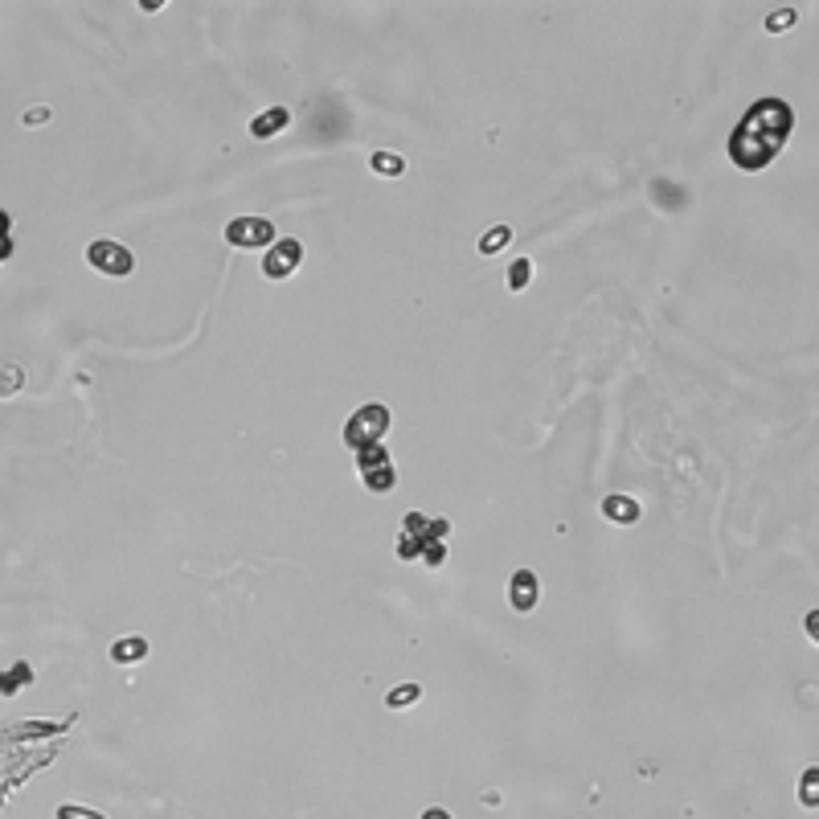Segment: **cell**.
Masks as SVG:
<instances>
[{"label": "cell", "mask_w": 819, "mask_h": 819, "mask_svg": "<svg viewBox=\"0 0 819 819\" xmlns=\"http://www.w3.org/2000/svg\"><path fill=\"white\" fill-rule=\"evenodd\" d=\"M791 107L779 99H762L754 111H746V119L738 123V132L729 136V160L746 172L766 168L774 156H779L791 140Z\"/></svg>", "instance_id": "cell-1"}, {"label": "cell", "mask_w": 819, "mask_h": 819, "mask_svg": "<svg viewBox=\"0 0 819 819\" xmlns=\"http://www.w3.org/2000/svg\"><path fill=\"white\" fill-rule=\"evenodd\" d=\"M447 529H451V525L443 521V516H430V521H426L422 512H406L402 537H398V557H402V562H418L422 549L435 545V541H443Z\"/></svg>", "instance_id": "cell-2"}, {"label": "cell", "mask_w": 819, "mask_h": 819, "mask_svg": "<svg viewBox=\"0 0 819 819\" xmlns=\"http://www.w3.org/2000/svg\"><path fill=\"white\" fill-rule=\"evenodd\" d=\"M357 471H361V484L373 492V496H385L398 488V467L390 459V451H385L381 443L357 451Z\"/></svg>", "instance_id": "cell-3"}, {"label": "cell", "mask_w": 819, "mask_h": 819, "mask_svg": "<svg viewBox=\"0 0 819 819\" xmlns=\"http://www.w3.org/2000/svg\"><path fill=\"white\" fill-rule=\"evenodd\" d=\"M390 410L385 406H361L349 422H344V443H349L353 451H365V447H373V443H381L385 439V430H390Z\"/></svg>", "instance_id": "cell-4"}, {"label": "cell", "mask_w": 819, "mask_h": 819, "mask_svg": "<svg viewBox=\"0 0 819 819\" xmlns=\"http://www.w3.org/2000/svg\"><path fill=\"white\" fill-rule=\"evenodd\" d=\"M86 267L99 271V275H111V279H123V275L136 271V254L111 238H99V242L86 246Z\"/></svg>", "instance_id": "cell-5"}, {"label": "cell", "mask_w": 819, "mask_h": 819, "mask_svg": "<svg viewBox=\"0 0 819 819\" xmlns=\"http://www.w3.org/2000/svg\"><path fill=\"white\" fill-rule=\"evenodd\" d=\"M299 263H304V246H299L295 238H275V242L267 246V258H263V275L279 283V279L295 275Z\"/></svg>", "instance_id": "cell-6"}, {"label": "cell", "mask_w": 819, "mask_h": 819, "mask_svg": "<svg viewBox=\"0 0 819 819\" xmlns=\"http://www.w3.org/2000/svg\"><path fill=\"white\" fill-rule=\"evenodd\" d=\"M226 242L238 250H263L275 242V226L267 218H234L226 226Z\"/></svg>", "instance_id": "cell-7"}, {"label": "cell", "mask_w": 819, "mask_h": 819, "mask_svg": "<svg viewBox=\"0 0 819 819\" xmlns=\"http://www.w3.org/2000/svg\"><path fill=\"white\" fill-rule=\"evenodd\" d=\"M508 602H512L516 615H529L537 602H541V582H537L533 570H516V574L508 578Z\"/></svg>", "instance_id": "cell-8"}, {"label": "cell", "mask_w": 819, "mask_h": 819, "mask_svg": "<svg viewBox=\"0 0 819 819\" xmlns=\"http://www.w3.org/2000/svg\"><path fill=\"white\" fill-rule=\"evenodd\" d=\"M602 516H607V521H611V525H639V516H643V508H639V500H635V496L611 492L607 500H602Z\"/></svg>", "instance_id": "cell-9"}, {"label": "cell", "mask_w": 819, "mask_h": 819, "mask_svg": "<svg viewBox=\"0 0 819 819\" xmlns=\"http://www.w3.org/2000/svg\"><path fill=\"white\" fill-rule=\"evenodd\" d=\"M287 123H291V111H287V107H271V111H263V115L250 119V136H254V140H275Z\"/></svg>", "instance_id": "cell-10"}, {"label": "cell", "mask_w": 819, "mask_h": 819, "mask_svg": "<svg viewBox=\"0 0 819 819\" xmlns=\"http://www.w3.org/2000/svg\"><path fill=\"white\" fill-rule=\"evenodd\" d=\"M33 684V664L29 660H13L5 672H0V697H17L21 688Z\"/></svg>", "instance_id": "cell-11"}, {"label": "cell", "mask_w": 819, "mask_h": 819, "mask_svg": "<svg viewBox=\"0 0 819 819\" xmlns=\"http://www.w3.org/2000/svg\"><path fill=\"white\" fill-rule=\"evenodd\" d=\"M111 660H115V664H140V660H148V639H144V635L115 639V643H111Z\"/></svg>", "instance_id": "cell-12"}, {"label": "cell", "mask_w": 819, "mask_h": 819, "mask_svg": "<svg viewBox=\"0 0 819 819\" xmlns=\"http://www.w3.org/2000/svg\"><path fill=\"white\" fill-rule=\"evenodd\" d=\"M369 168L377 172V177H402L406 160H402L398 152H373V156H369Z\"/></svg>", "instance_id": "cell-13"}, {"label": "cell", "mask_w": 819, "mask_h": 819, "mask_svg": "<svg viewBox=\"0 0 819 819\" xmlns=\"http://www.w3.org/2000/svg\"><path fill=\"white\" fill-rule=\"evenodd\" d=\"M418 697H422V688H418L414 680H406V684H398V688H390V693H385V705H390V709H410Z\"/></svg>", "instance_id": "cell-14"}, {"label": "cell", "mask_w": 819, "mask_h": 819, "mask_svg": "<svg viewBox=\"0 0 819 819\" xmlns=\"http://www.w3.org/2000/svg\"><path fill=\"white\" fill-rule=\"evenodd\" d=\"M512 242V226H492L480 234V254H500Z\"/></svg>", "instance_id": "cell-15"}, {"label": "cell", "mask_w": 819, "mask_h": 819, "mask_svg": "<svg viewBox=\"0 0 819 819\" xmlns=\"http://www.w3.org/2000/svg\"><path fill=\"white\" fill-rule=\"evenodd\" d=\"M533 283V263L529 258H516V263L508 267V291H525Z\"/></svg>", "instance_id": "cell-16"}, {"label": "cell", "mask_w": 819, "mask_h": 819, "mask_svg": "<svg viewBox=\"0 0 819 819\" xmlns=\"http://www.w3.org/2000/svg\"><path fill=\"white\" fill-rule=\"evenodd\" d=\"M815 783H819V770L807 766V770H803V783H799V803H803V807H819V787H815Z\"/></svg>", "instance_id": "cell-17"}, {"label": "cell", "mask_w": 819, "mask_h": 819, "mask_svg": "<svg viewBox=\"0 0 819 819\" xmlns=\"http://www.w3.org/2000/svg\"><path fill=\"white\" fill-rule=\"evenodd\" d=\"M54 819H107L103 811H95V807H78V803H62L58 811H54Z\"/></svg>", "instance_id": "cell-18"}, {"label": "cell", "mask_w": 819, "mask_h": 819, "mask_svg": "<svg viewBox=\"0 0 819 819\" xmlns=\"http://www.w3.org/2000/svg\"><path fill=\"white\" fill-rule=\"evenodd\" d=\"M795 21H799L795 9H774V13L766 17V33H783V29H791Z\"/></svg>", "instance_id": "cell-19"}, {"label": "cell", "mask_w": 819, "mask_h": 819, "mask_svg": "<svg viewBox=\"0 0 819 819\" xmlns=\"http://www.w3.org/2000/svg\"><path fill=\"white\" fill-rule=\"evenodd\" d=\"M418 562H426L430 570H439V566L447 562V545H443V541H435V545H426V549H422V557H418Z\"/></svg>", "instance_id": "cell-20"}, {"label": "cell", "mask_w": 819, "mask_h": 819, "mask_svg": "<svg viewBox=\"0 0 819 819\" xmlns=\"http://www.w3.org/2000/svg\"><path fill=\"white\" fill-rule=\"evenodd\" d=\"M9 213H0V258H9L13 254V238H9Z\"/></svg>", "instance_id": "cell-21"}, {"label": "cell", "mask_w": 819, "mask_h": 819, "mask_svg": "<svg viewBox=\"0 0 819 819\" xmlns=\"http://www.w3.org/2000/svg\"><path fill=\"white\" fill-rule=\"evenodd\" d=\"M17 385H21V369H17V365H9V373L0 377V394H13Z\"/></svg>", "instance_id": "cell-22"}, {"label": "cell", "mask_w": 819, "mask_h": 819, "mask_svg": "<svg viewBox=\"0 0 819 819\" xmlns=\"http://www.w3.org/2000/svg\"><path fill=\"white\" fill-rule=\"evenodd\" d=\"M50 119V107H37V111H25V123L33 127V123H46Z\"/></svg>", "instance_id": "cell-23"}, {"label": "cell", "mask_w": 819, "mask_h": 819, "mask_svg": "<svg viewBox=\"0 0 819 819\" xmlns=\"http://www.w3.org/2000/svg\"><path fill=\"white\" fill-rule=\"evenodd\" d=\"M418 819H451V811H447V807H426Z\"/></svg>", "instance_id": "cell-24"}, {"label": "cell", "mask_w": 819, "mask_h": 819, "mask_svg": "<svg viewBox=\"0 0 819 819\" xmlns=\"http://www.w3.org/2000/svg\"><path fill=\"white\" fill-rule=\"evenodd\" d=\"M815 623H819V615H815V611H807V635H811V639L819 635V631H815Z\"/></svg>", "instance_id": "cell-25"}]
</instances>
